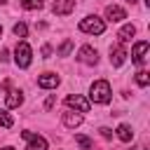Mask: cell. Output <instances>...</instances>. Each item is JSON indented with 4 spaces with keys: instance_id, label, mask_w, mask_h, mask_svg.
<instances>
[{
    "instance_id": "ac0fdd59",
    "label": "cell",
    "mask_w": 150,
    "mask_h": 150,
    "mask_svg": "<svg viewBox=\"0 0 150 150\" xmlns=\"http://www.w3.org/2000/svg\"><path fill=\"white\" fill-rule=\"evenodd\" d=\"M12 30H14L16 38H26V35H28V26H26V23H14Z\"/></svg>"
},
{
    "instance_id": "4fadbf2b",
    "label": "cell",
    "mask_w": 150,
    "mask_h": 150,
    "mask_svg": "<svg viewBox=\"0 0 150 150\" xmlns=\"http://www.w3.org/2000/svg\"><path fill=\"white\" fill-rule=\"evenodd\" d=\"M136 35V26L134 23H127V26H122L120 28V33H117V42H131V38Z\"/></svg>"
},
{
    "instance_id": "7a4b0ae2",
    "label": "cell",
    "mask_w": 150,
    "mask_h": 150,
    "mask_svg": "<svg viewBox=\"0 0 150 150\" xmlns=\"http://www.w3.org/2000/svg\"><path fill=\"white\" fill-rule=\"evenodd\" d=\"M80 30H82V33H89V35H101V33L105 30V21L98 19L96 14H94V16L89 14V16H84V19L80 21Z\"/></svg>"
},
{
    "instance_id": "d4e9b609",
    "label": "cell",
    "mask_w": 150,
    "mask_h": 150,
    "mask_svg": "<svg viewBox=\"0 0 150 150\" xmlns=\"http://www.w3.org/2000/svg\"><path fill=\"white\" fill-rule=\"evenodd\" d=\"M0 59H2V61H7V59H9V52H7V49H2V54H0Z\"/></svg>"
},
{
    "instance_id": "d6986e66",
    "label": "cell",
    "mask_w": 150,
    "mask_h": 150,
    "mask_svg": "<svg viewBox=\"0 0 150 150\" xmlns=\"http://www.w3.org/2000/svg\"><path fill=\"white\" fill-rule=\"evenodd\" d=\"M21 7L23 9H40L42 7V0H21Z\"/></svg>"
},
{
    "instance_id": "52a82bcc",
    "label": "cell",
    "mask_w": 150,
    "mask_h": 150,
    "mask_svg": "<svg viewBox=\"0 0 150 150\" xmlns=\"http://www.w3.org/2000/svg\"><path fill=\"white\" fill-rule=\"evenodd\" d=\"M21 136L28 141V148L26 150H47V141L42 136L33 134V131H21Z\"/></svg>"
},
{
    "instance_id": "8992f818",
    "label": "cell",
    "mask_w": 150,
    "mask_h": 150,
    "mask_svg": "<svg viewBox=\"0 0 150 150\" xmlns=\"http://www.w3.org/2000/svg\"><path fill=\"white\" fill-rule=\"evenodd\" d=\"M66 105L68 108H75L77 112H89V101L84 98V96H80V94H68L66 96Z\"/></svg>"
},
{
    "instance_id": "83f0119b",
    "label": "cell",
    "mask_w": 150,
    "mask_h": 150,
    "mask_svg": "<svg viewBox=\"0 0 150 150\" xmlns=\"http://www.w3.org/2000/svg\"><path fill=\"white\" fill-rule=\"evenodd\" d=\"M0 35H2V26H0Z\"/></svg>"
},
{
    "instance_id": "ffe728a7",
    "label": "cell",
    "mask_w": 150,
    "mask_h": 150,
    "mask_svg": "<svg viewBox=\"0 0 150 150\" xmlns=\"http://www.w3.org/2000/svg\"><path fill=\"white\" fill-rule=\"evenodd\" d=\"M70 49H73V40H66V42L59 47V56H68V54H70Z\"/></svg>"
},
{
    "instance_id": "4316f807",
    "label": "cell",
    "mask_w": 150,
    "mask_h": 150,
    "mask_svg": "<svg viewBox=\"0 0 150 150\" xmlns=\"http://www.w3.org/2000/svg\"><path fill=\"white\" fill-rule=\"evenodd\" d=\"M129 2H131V5H134V2H136V0H129Z\"/></svg>"
},
{
    "instance_id": "5b68a950",
    "label": "cell",
    "mask_w": 150,
    "mask_h": 150,
    "mask_svg": "<svg viewBox=\"0 0 150 150\" xmlns=\"http://www.w3.org/2000/svg\"><path fill=\"white\" fill-rule=\"evenodd\" d=\"M77 61H80V63H87V66H96V63H98V52H96L94 47L84 45V47H80V52H77Z\"/></svg>"
},
{
    "instance_id": "603a6c76",
    "label": "cell",
    "mask_w": 150,
    "mask_h": 150,
    "mask_svg": "<svg viewBox=\"0 0 150 150\" xmlns=\"http://www.w3.org/2000/svg\"><path fill=\"white\" fill-rule=\"evenodd\" d=\"M49 54H52V47H49V45H45V47H42V56H45V59H49Z\"/></svg>"
},
{
    "instance_id": "7402d4cb",
    "label": "cell",
    "mask_w": 150,
    "mask_h": 150,
    "mask_svg": "<svg viewBox=\"0 0 150 150\" xmlns=\"http://www.w3.org/2000/svg\"><path fill=\"white\" fill-rule=\"evenodd\" d=\"M101 136H103V138H112V131H110L108 127H101Z\"/></svg>"
},
{
    "instance_id": "484cf974",
    "label": "cell",
    "mask_w": 150,
    "mask_h": 150,
    "mask_svg": "<svg viewBox=\"0 0 150 150\" xmlns=\"http://www.w3.org/2000/svg\"><path fill=\"white\" fill-rule=\"evenodd\" d=\"M0 150H14V148H9V145H7V148H0Z\"/></svg>"
},
{
    "instance_id": "ba28073f",
    "label": "cell",
    "mask_w": 150,
    "mask_h": 150,
    "mask_svg": "<svg viewBox=\"0 0 150 150\" xmlns=\"http://www.w3.org/2000/svg\"><path fill=\"white\" fill-rule=\"evenodd\" d=\"M73 9H75V0H54V5H52V12L56 16H66Z\"/></svg>"
},
{
    "instance_id": "5bb4252c",
    "label": "cell",
    "mask_w": 150,
    "mask_h": 150,
    "mask_svg": "<svg viewBox=\"0 0 150 150\" xmlns=\"http://www.w3.org/2000/svg\"><path fill=\"white\" fill-rule=\"evenodd\" d=\"M5 103H7V108H19V105L23 103V94L14 89V91H9V94H7V98H5Z\"/></svg>"
},
{
    "instance_id": "277c9868",
    "label": "cell",
    "mask_w": 150,
    "mask_h": 150,
    "mask_svg": "<svg viewBox=\"0 0 150 150\" xmlns=\"http://www.w3.org/2000/svg\"><path fill=\"white\" fill-rule=\"evenodd\" d=\"M148 49H150L148 40H138V42L134 45V49H131V61H134L136 66H143V61H145V56H148Z\"/></svg>"
},
{
    "instance_id": "e0dca14e",
    "label": "cell",
    "mask_w": 150,
    "mask_h": 150,
    "mask_svg": "<svg viewBox=\"0 0 150 150\" xmlns=\"http://www.w3.org/2000/svg\"><path fill=\"white\" fill-rule=\"evenodd\" d=\"M136 82H138L141 87H148V84H150V75H148V70H138V73H136Z\"/></svg>"
},
{
    "instance_id": "cb8c5ba5",
    "label": "cell",
    "mask_w": 150,
    "mask_h": 150,
    "mask_svg": "<svg viewBox=\"0 0 150 150\" xmlns=\"http://www.w3.org/2000/svg\"><path fill=\"white\" fill-rule=\"evenodd\" d=\"M52 105H54V96H49V98H47V103H45V108H47V110H49V108H52Z\"/></svg>"
},
{
    "instance_id": "44dd1931",
    "label": "cell",
    "mask_w": 150,
    "mask_h": 150,
    "mask_svg": "<svg viewBox=\"0 0 150 150\" xmlns=\"http://www.w3.org/2000/svg\"><path fill=\"white\" fill-rule=\"evenodd\" d=\"M75 143H77L82 150H89V148H91V141H89L87 136H75Z\"/></svg>"
},
{
    "instance_id": "8fae6325",
    "label": "cell",
    "mask_w": 150,
    "mask_h": 150,
    "mask_svg": "<svg viewBox=\"0 0 150 150\" xmlns=\"http://www.w3.org/2000/svg\"><path fill=\"white\" fill-rule=\"evenodd\" d=\"M105 19L108 21H122V19H127V9L117 7V5H108L105 7Z\"/></svg>"
},
{
    "instance_id": "9a60e30c",
    "label": "cell",
    "mask_w": 150,
    "mask_h": 150,
    "mask_svg": "<svg viewBox=\"0 0 150 150\" xmlns=\"http://www.w3.org/2000/svg\"><path fill=\"white\" fill-rule=\"evenodd\" d=\"M117 138H120V141H124V143H129V141L134 138L131 127H129V124H120V127H117Z\"/></svg>"
},
{
    "instance_id": "7c38bea8",
    "label": "cell",
    "mask_w": 150,
    "mask_h": 150,
    "mask_svg": "<svg viewBox=\"0 0 150 150\" xmlns=\"http://www.w3.org/2000/svg\"><path fill=\"white\" fill-rule=\"evenodd\" d=\"M61 120H63V124H66L68 129H77V127L82 124V112H73V110H66Z\"/></svg>"
},
{
    "instance_id": "30bf717a",
    "label": "cell",
    "mask_w": 150,
    "mask_h": 150,
    "mask_svg": "<svg viewBox=\"0 0 150 150\" xmlns=\"http://www.w3.org/2000/svg\"><path fill=\"white\" fill-rule=\"evenodd\" d=\"M59 75L56 73H42L40 77H38V87H42V89H54V87H59Z\"/></svg>"
},
{
    "instance_id": "2e32d148",
    "label": "cell",
    "mask_w": 150,
    "mask_h": 150,
    "mask_svg": "<svg viewBox=\"0 0 150 150\" xmlns=\"http://www.w3.org/2000/svg\"><path fill=\"white\" fill-rule=\"evenodd\" d=\"M0 127H2V129H12V127H14L12 115H9L7 110H2V108H0Z\"/></svg>"
},
{
    "instance_id": "6da1fadb",
    "label": "cell",
    "mask_w": 150,
    "mask_h": 150,
    "mask_svg": "<svg viewBox=\"0 0 150 150\" xmlns=\"http://www.w3.org/2000/svg\"><path fill=\"white\" fill-rule=\"evenodd\" d=\"M110 96H112V91H110V84L105 82V80H96L91 87H89V103H110Z\"/></svg>"
},
{
    "instance_id": "9c48e42d",
    "label": "cell",
    "mask_w": 150,
    "mask_h": 150,
    "mask_svg": "<svg viewBox=\"0 0 150 150\" xmlns=\"http://www.w3.org/2000/svg\"><path fill=\"white\" fill-rule=\"evenodd\" d=\"M124 61H127V49L122 47V42L112 45V47H110V63H112V66H122Z\"/></svg>"
},
{
    "instance_id": "3957f363",
    "label": "cell",
    "mask_w": 150,
    "mask_h": 150,
    "mask_svg": "<svg viewBox=\"0 0 150 150\" xmlns=\"http://www.w3.org/2000/svg\"><path fill=\"white\" fill-rule=\"evenodd\" d=\"M14 61H16L19 68H28V66H30V61H33V49H30V45H28L26 40H21V42L16 45V49H14Z\"/></svg>"
}]
</instances>
